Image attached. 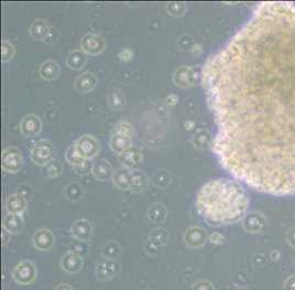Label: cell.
I'll return each mask as SVG.
<instances>
[{
  "label": "cell",
  "mask_w": 295,
  "mask_h": 290,
  "mask_svg": "<svg viewBox=\"0 0 295 290\" xmlns=\"http://www.w3.org/2000/svg\"><path fill=\"white\" fill-rule=\"evenodd\" d=\"M202 82L221 166L258 191L295 193V3H261Z\"/></svg>",
  "instance_id": "1"
},
{
  "label": "cell",
  "mask_w": 295,
  "mask_h": 290,
  "mask_svg": "<svg viewBox=\"0 0 295 290\" xmlns=\"http://www.w3.org/2000/svg\"><path fill=\"white\" fill-rule=\"evenodd\" d=\"M198 214L209 225H225L246 214L249 199L245 189L229 179H215L203 185L196 197Z\"/></svg>",
  "instance_id": "2"
},
{
  "label": "cell",
  "mask_w": 295,
  "mask_h": 290,
  "mask_svg": "<svg viewBox=\"0 0 295 290\" xmlns=\"http://www.w3.org/2000/svg\"><path fill=\"white\" fill-rule=\"evenodd\" d=\"M31 161L38 166L44 167L54 160V146L49 140L42 139L32 145L30 150Z\"/></svg>",
  "instance_id": "3"
},
{
  "label": "cell",
  "mask_w": 295,
  "mask_h": 290,
  "mask_svg": "<svg viewBox=\"0 0 295 290\" xmlns=\"http://www.w3.org/2000/svg\"><path fill=\"white\" fill-rule=\"evenodd\" d=\"M38 270L36 265L29 259L21 260L13 270L14 280L22 286H29L37 279Z\"/></svg>",
  "instance_id": "4"
},
{
  "label": "cell",
  "mask_w": 295,
  "mask_h": 290,
  "mask_svg": "<svg viewBox=\"0 0 295 290\" xmlns=\"http://www.w3.org/2000/svg\"><path fill=\"white\" fill-rule=\"evenodd\" d=\"M2 165L5 172L10 174L19 172L24 166V157L18 147L9 146L3 151Z\"/></svg>",
  "instance_id": "5"
},
{
  "label": "cell",
  "mask_w": 295,
  "mask_h": 290,
  "mask_svg": "<svg viewBox=\"0 0 295 290\" xmlns=\"http://www.w3.org/2000/svg\"><path fill=\"white\" fill-rule=\"evenodd\" d=\"M198 74L195 67L181 66L173 73V83L180 88H190L197 82Z\"/></svg>",
  "instance_id": "6"
},
{
  "label": "cell",
  "mask_w": 295,
  "mask_h": 290,
  "mask_svg": "<svg viewBox=\"0 0 295 290\" xmlns=\"http://www.w3.org/2000/svg\"><path fill=\"white\" fill-rule=\"evenodd\" d=\"M75 145L86 160H93L94 157L98 155L100 151L98 140L90 134H84L81 138H78L75 141Z\"/></svg>",
  "instance_id": "7"
},
{
  "label": "cell",
  "mask_w": 295,
  "mask_h": 290,
  "mask_svg": "<svg viewBox=\"0 0 295 290\" xmlns=\"http://www.w3.org/2000/svg\"><path fill=\"white\" fill-rule=\"evenodd\" d=\"M106 48L105 40L99 34L87 33L81 40V50L87 55H98Z\"/></svg>",
  "instance_id": "8"
},
{
  "label": "cell",
  "mask_w": 295,
  "mask_h": 290,
  "mask_svg": "<svg viewBox=\"0 0 295 290\" xmlns=\"http://www.w3.org/2000/svg\"><path fill=\"white\" fill-rule=\"evenodd\" d=\"M117 265L116 260L108 259L105 257H101L96 261L95 266V274L97 279L101 281H109L117 274Z\"/></svg>",
  "instance_id": "9"
},
{
  "label": "cell",
  "mask_w": 295,
  "mask_h": 290,
  "mask_svg": "<svg viewBox=\"0 0 295 290\" xmlns=\"http://www.w3.org/2000/svg\"><path fill=\"white\" fill-rule=\"evenodd\" d=\"M207 233L200 226H191L184 232L183 240L187 247L198 248L205 245L207 241Z\"/></svg>",
  "instance_id": "10"
},
{
  "label": "cell",
  "mask_w": 295,
  "mask_h": 290,
  "mask_svg": "<svg viewBox=\"0 0 295 290\" xmlns=\"http://www.w3.org/2000/svg\"><path fill=\"white\" fill-rule=\"evenodd\" d=\"M70 233L77 241L88 242L93 235V225L86 218L78 219L71 225Z\"/></svg>",
  "instance_id": "11"
},
{
  "label": "cell",
  "mask_w": 295,
  "mask_h": 290,
  "mask_svg": "<svg viewBox=\"0 0 295 290\" xmlns=\"http://www.w3.org/2000/svg\"><path fill=\"white\" fill-rule=\"evenodd\" d=\"M142 152L137 146H131L129 150L124 151L119 155V162L122 165V167L129 170L138 169L140 164L142 163Z\"/></svg>",
  "instance_id": "12"
},
{
  "label": "cell",
  "mask_w": 295,
  "mask_h": 290,
  "mask_svg": "<svg viewBox=\"0 0 295 290\" xmlns=\"http://www.w3.org/2000/svg\"><path fill=\"white\" fill-rule=\"evenodd\" d=\"M32 243L37 249L41 252L50 251L55 244V236L49 229L41 227L38 231H36L32 237Z\"/></svg>",
  "instance_id": "13"
},
{
  "label": "cell",
  "mask_w": 295,
  "mask_h": 290,
  "mask_svg": "<svg viewBox=\"0 0 295 290\" xmlns=\"http://www.w3.org/2000/svg\"><path fill=\"white\" fill-rule=\"evenodd\" d=\"M84 265L83 257L76 252H66L61 258V267L67 274H77Z\"/></svg>",
  "instance_id": "14"
},
{
  "label": "cell",
  "mask_w": 295,
  "mask_h": 290,
  "mask_svg": "<svg viewBox=\"0 0 295 290\" xmlns=\"http://www.w3.org/2000/svg\"><path fill=\"white\" fill-rule=\"evenodd\" d=\"M20 132L25 136H29V138H33L37 136L42 130V122L40 120V118L33 113L27 115L21 119L20 121Z\"/></svg>",
  "instance_id": "15"
},
{
  "label": "cell",
  "mask_w": 295,
  "mask_h": 290,
  "mask_svg": "<svg viewBox=\"0 0 295 290\" xmlns=\"http://www.w3.org/2000/svg\"><path fill=\"white\" fill-rule=\"evenodd\" d=\"M28 200L19 192L9 195L6 199V210L10 214L22 215L27 210Z\"/></svg>",
  "instance_id": "16"
},
{
  "label": "cell",
  "mask_w": 295,
  "mask_h": 290,
  "mask_svg": "<svg viewBox=\"0 0 295 290\" xmlns=\"http://www.w3.org/2000/svg\"><path fill=\"white\" fill-rule=\"evenodd\" d=\"M96 85H97V78H96L94 74L90 72H85L76 78L74 87H75L78 93L87 94L95 89Z\"/></svg>",
  "instance_id": "17"
},
{
  "label": "cell",
  "mask_w": 295,
  "mask_h": 290,
  "mask_svg": "<svg viewBox=\"0 0 295 290\" xmlns=\"http://www.w3.org/2000/svg\"><path fill=\"white\" fill-rule=\"evenodd\" d=\"M131 178H132V170L121 167L113 172L111 180L113 185H115L118 189L130 190V188H131Z\"/></svg>",
  "instance_id": "18"
},
{
  "label": "cell",
  "mask_w": 295,
  "mask_h": 290,
  "mask_svg": "<svg viewBox=\"0 0 295 290\" xmlns=\"http://www.w3.org/2000/svg\"><path fill=\"white\" fill-rule=\"evenodd\" d=\"M113 172L115 170L112 169L111 164L104 160L94 163L92 168V175L94 176V178L99 181H107L110 179L112 177Z\"/></svg>",
  "instance_id": "19"
},
{
  "label": "cell",
  "mask_w": 295,
  "mask_h": 290,
  "mask_svg": "<svg viewBox=\"0 0 295 290\" xmlns=\"http://www.w3.org/2000/svg\"><path fill=\"white\" fill-rule=\"evenodd\" d=\"M109 146L113 153L120 155L121 153L129 150L132 146V140L126 135L111 134L109 139Z\"/></svg>",
  "instance_id": "20"
},
{
  "label": "cell",
  "mask_w": 295,
  "mask_h": 290,
  "mask_svg": "<svg viewBox=\"0 0 295 290\" xmlns=\"http://www.w3.org/2000/svg\"><path fill=\"white\" fill-rule=\"evenodd\" d=\"M24 226L25 222L24 219H22V215L8 213L3 221L4 230L9 232L10 234H18L24 229Z\"/></svg>",
  "instance_id": "21"
},
{
  "label": "cell",
  "mask_w": 295,
  "mask_h": 290,
  "mask_svg": "<svg viewBox=\"0 0 295 290\" xmlns=\"http://www.w3.org/2000/svg\"><path fill=\"white\" fill-rule=\"evenodd\" d=\"M39 74L44 81H54L60 74V66L56 62L48 60L40 65Z\"/></svg>",
  "instance_id": "22"
},
{
  "label": "cell",
  "mask_w": 295,
  "mask_h": 290,
  "mask_svg": "<svg viewBox=\"0 0 295 290\" xmlns=\"http://www.w3.org/2000/svg\"><path fill=\"white\" fill-rule=\"evenodd\" d=\"M86 64V56L82 50H73L66 56V65L73 71H81Z\"/></svg>",
  "instance_id": "23"
},
{
  "label": "cell",
  "mask_w": 295,
  "mask_h": 290,
  "mask_svg": "<svg viewBox=\"0 0 295 290\" xmlns=\"http://www.w3.org/2000/svg\"><path fill=\"white\" fill-rule=\"evenodd\" d=\"M168 217V209L161 202H155L147 209V218L155 223H162Z\"/></svg>",
  "instance_id": "24"
},
{
  "label": "cell",
  "mask_w": 295,
  "mask_h": 290,
  "mask_svg": "<svg viewBox=\"0 0 295 290\" xmlns=\"http://www.w3.org/2000/svg\"><path fill=\"white\" fill-rule=\"evenodd\" d=\"M149 186V180H147L146 175L140 169L132 170V178H131V190L132 192H142L146 190Z\"/></svg>",
  "instance_id": "25"
},
{
  "label": "cell",
  "mask_w": 295,
  "mask_h": 290,
  "mask_svg": "<svg viewBox=\"0 0 295 290\" xmlns=\"http://www.w3.org/2000/svg\"><path fill=\"white\" fill-rule=\"evenodd\" d=\"M50 26L47 21H44L42 19H38L36 21L32 22V25L30 26V36L35 39V40H43L50 30Z\"/></svg>",
  "instance_id": "26"
},
{
  "label": "cell",
  "mask_w": 295,
  "mask_h": 290,
  "mask_svg": "<svg viewBox=\"0 0 295 290\" xmlns=\"http://www.w3.org/2000/svg\"><path fill=\"white\" fill-rule=\"evenodd\" d=\"M212 135L206 130H198L197 132L194 133L192 138V143L194 145L196 149L204 150L208 147L209 145L212 146Z\"/></svg>",
  "instance_id": "27"
},
{
  "label": "cell",
  "mask_w": 295,
  "mask_h": 290,
  "mask_svg": "<svg viewBox=\"0 0 295 290\" xmlns=\"http://www.w3.org/2000/svg\"><path fill=\"white\" fill-rule=\"evenodd\" d=\"M108 105L113 110H121L126 106V97L120 89L112 88L108 94Z\"/></svg>",
  "instance_id": "28"
},
{
  "label": "cell",
  "mask_w": 295,
  "mask_h": 290,
  "mask_svg": "<svg viewBox=\"0 0 295 290\" xmlns=\"http://www.w3.org/2000/svg\"><path fill=\"white\" fill-rule=\"evenodd\" d=\"M65 160L73 167H77V166H79V165H82L83 163H85L87 161L86 158H85L81 154V152L78 151L75 143L72 144L69 147V149L66 150V152H65Z\"/></svg>",
  "instance_id": "29"
},
{
  "label": "cell",
  "mask_w": 295,
  "mask_h": 290,
  "mask_svg": "<svg viewBox=\"0 0 295 290\" xmlns=\"http://www.w3.org/2000/svg\"><path fill=\"white\" fill-rule=\"evenodd\" d=\"M120 254H121V248L120 246H119V244L115 241L107 242L104 245L103 249H101V255H103V257L112 259V260L118 259V257L120 256Z\"/></svg>",
  "instance_id": "30"
},
{
  "label": "cell",
  "mask_w": 295,
  "mask_h": 290,
  "mask_svg": "<svg viewBox=\"0 0 295 290\" xmlns=\"http://www.w3.org/2000/svg\"><path fill=\"white\" fill-rule=\"evenodd\" d=\"M62 173H63V165H62V163L58 160L51 161L43 167V174L47 176L48 178L60 177Z\"/></svg>",
  "instance_id": "31"
},
{
  "label": "cell",
  "mask_w": 295,
  "mask_h": 290,
  "mask_svg": "<svg viewBox=\"0 0 295 290\" xmlns=\"http://www.w3.org/2000/svg\"><path fill=\"white\" fill-rule=\"evenodd\" d=\"M171 181V176L166 169H159L152 176V183L158 188H167Z\"/></svg>",
  "instance_id": "32"
},
{
  "label": "cell",
  "mask_w": 295,
  "mask_h": 290,
  "mask_svg": "<svg viewBox=\"0 0 295 290\" xmlns=\"http://www.w3.org/2000/svg\"><path fill=\"white\" fill-rule=\"evenodd\" d=\"M64 195L72 202H77L84 196V190L79 184L72 183L64 189Z\"/></svg>",
  "instance_id": "33"
},
{
  "label": "cell",
  "mask_w": 295,
  "mask_h": 290,
  "mask_svg": "<svg viewBox=\"0 0 295 290\" xmlns=\"http://www.w3.org/2000/svg\"><path fill=\"white\" fill-rule=\"evenodd\" d=\"M169 233L167 230L162 229V227H156V229H153L150 234H149V238L152 241H155L156 243L160 244L162 246H166L168 242H169Z\"/></svg>",
  "instance_id": "34"
},
{
  "label": "cell",
  "mask_w": 295,
  "mask_h": 290,
  "mask_svg": "<svg viewBox=\"0 0 295 290\" xmlns=\"http://www.w3.org/2000/svg\"><path fill=\"white\" fill-rule=\"evenodd\" d=\"M133 128L131 124H130L128 121H119L115 124V127H113L112 131H111V134H121V135H126L129 136V138H131L133 135Z\"/></svg>",
  "instance_id": "35"
},
{
  "label": "cell",
  "mask_w": 295,
  "mask_h": 290,
  "mask_svg": "<svg viewBox=\"0 0 295 290\" xmlns=\"http://www.w3.org/2000/svg\"><path fill=\"white\" fill-rule=\"evenodd\" d=\"M15 53H16V50L13 43L9 41L2 42V60L4 63H7V62H9L11 59H13Z\"/></svg>",
  "instance_id": "36"
},
{
  "label": "cell",
  "mask_w": 295,
  "mask_h": 290,
  "mask_svg": "<svg viewBox=\"0 0 295 290\" xmlns=\"http://www.w3.org/2000/svg\"><path fill=\"white\" fill-rule=\"evenodd\" d=\"M168 13L172 17L183 16L186 10L185 3H169L167 4Z\"/></svg>",
  "instance_id": "37"
},
{
  "label": "cell",
  "mask_w": 295,
  "mask_h": 290,
  "mask_svg": "<svg viewBox=\"0 0 295 290\" xmlns=\"http://www.w3.org/2000/svg\"><path fill=\"white\" fill-rule=\"evenodd\" d=\"M163 247L164 246L160 245V244H158L155 241L150 240L149 237H147V240L144 242V245H143L145 253L147 255H151V256H157V255L160 254L162 252Z\"/></svg>",
  "instance_id": "38"
},
{
  "label": "cell",
  "mask_w": 295,
  "mask_h": 290,
  "mask_svg": "<svg viewBox=\"0 0 295 290\" xmlns=\"http://www.w3.org/2000/svg\"><path fill=\"white\" fill-rule=\"evenodd\" d=\"M93 165H94V164H92V160H87L86 162L83 163L82 165H79V166L74 167V169H75V172H76L77 174L85 175V174L92 173Z\"/></svg>",
  "instance_id": "39"
},
{
  "label": "cell",
  "mask_w": 295,
  "mask_h": 290,
  "mask_svg": "<svg viewBox=\"0 0 295 290\" xmlns=\"http://www.w3.org/2000/svg\"><path fill=\"white\" fill-rule=\"evenodd\" d=\"M59 37H60L59 31L51 27L48 34H47V37H45V39H44V42L48 43V44H54L59 40Z\"/></svg>",
  "instance_id": "40"
},
{
  "label": "cell",
  "mask_w": 295,
  "mask_h": 290,
  "mask_svg": "<svg viewBox=\"0 0 295 290\" xmlns=\"http://www.w3.org/2000/svg\"><path fill=\"white\" fill-rule=\"evenodd\" d=\"M133 58V51L131 49H122L118 54V59L121 62H130Z\"/></svg>",
  "instance_id": "41"
},
{
  "label": "cell",
  "mask_w": 295,
  "mask_h": 290,
  "mask_svg": "<svg viewBox=\"0 0 295 290\" xmlns=\"http://www.w3.org/2000/svg\"><path fill=\"white\" fill-rule=\"evenodd\" d=\"M192 290H215L213 285L207 280H198L192 287Z\"/></svg>",
  "instance_id": "42"
},
{
  "label": "cell",
  "mask_w": 295,
  "mask_h": 290,
  "mask_svg": "<svg viewBox=\"0 0 295 290\" xmlns=\"http://www.w3.org/2000/svg\"><path fill=\"white\" fill-rule=\"evenodd\" d=\"M179 101V99H178V97H177V95H170V96H168V98L166 99V104L168 105V106H171V107H173V106H175L177 105V102Z\"/></svg>",
  "instance_id": "43"
},
{
  "label": "cell",
  "mask_w": 295,
  "mask_h": 290,
  "mask_svg": "<svg viewBox=\"0 0 295 290\" xmlns=\"http://www.w3.org/2000/svg\"><path fill=\"white\" fill-rule=\"evenodd\" d=\"M2 241H3V245L6 246L10 241V233L7 232L6 230H3L2 232Z\"/></svg>",
  "instance_id": "44"
},
{
  "label": "cell",
  "mask_w": 295,
  "mask_h": 290,
  "mask_svg": "<svg viewBox=\"0 0 295 290\" xmlns=\"http://www.w3.org/2000/svg\"><path fill=\"white\" fill-rule=\"evenodd\" d=\"M184 128L186 131H193L195 129V122L194 121H185Z\"/></svg>",
  "instance_id": "45"
},
{
  "label": "cell",
  "mask_w": 295,
  "mask_h": 290,
  "mask_svg": "<svg viewBox=\"0 0 295 290\" xmlns=\"http://www.w3.org/2000/svg\"><path fill=\"white\" fill-rule=\"evenodd\" d=\"M54 290H74L70 285H67V283H60L55 287Z\"/></svg>",
  "instance_id": "46"
}]
</instances>
